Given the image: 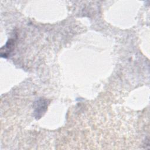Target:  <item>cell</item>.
Returning a JSON list of instances; mask_svg holds the SVG:
<instances>
[{
	"label": "cell",
	"instance_id": "cell-1",
	"mask_svg": "<svg viewBox=\"0 0 150 150\" xmlns=\"http://www.w3.org/2000/svg\"><path fill=\"white\" fill-rule=\"evenodd\" d=\"M47 105V100L45 98H40L35 103L34 112L36 119L40 118L45 113Z\"/></svg>",
	"mask_w": 150,
	"mask_h": 150
},
{
	"label": "cell",
	"instance_id": "cell-2",
	"mask_svg": "<svg viewBox=\"0 0 150 150\" xmlns=\"http://www.w3.org/2000/svg\"><path fill=\"white\" fill-rule=\"evenodd\" d=\"M15 41L13 39H9L6 45L1 49V56L4 57H6L8 54L13 50L14 48Z\"/></svg>",
	"mask_w": 150,
	"mask_h": 150
}]
</instances>
